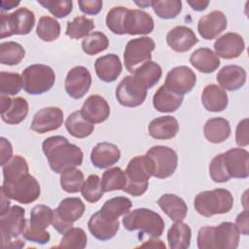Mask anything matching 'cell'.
<instances>
[{"label": "cell", "mask_w": 249, "mask_h": 249, "mask_svg": "<svg viewBox=\"0 0 249 249\" xmlns=\"http://www.w3.org/2000/svg\"><path fill=\"white\" fill-rule=\"evenodd\" d=\"M43 153L48 159L50 167L55 173L79 166L83 162V152L75 144L70 143L67 138L54 135L48 137L42 144Z\"/></svg>", "instance_id": "obj_1"}, {"label": "cell", "mask_w": 249, "mask_h": 249, "mask_svg": "<svg viewBox=\"0 0 249 249\" xmlns=\"http://www.w3.org/2000/svg\"><path fill=\"white\" fill-rule=\"evenodd\" d=\"M238 244L239 231L231 222H223L216 227H203L197 233L199 249H235Z\"/></svg>", "instance_id": "obj_2"}, {"label": "cell", "mask_w": 249, "mask_h": 249, "mask_svg": "<svg viewBox=\"0 0 249 249\" xmlns=\"http://www.w3.org/2000/svg\"><path fill=\"white\" fill-rule=\"evenodd\" d=\"M24 215L25 210L18 205L12 206L0 215L1 246L3 248H21L25 245V241L18 238L26 228Z\"/></svg>", "instance_id": "obj_3"}, {"label": "cell", "mask_w": 249, "mask_h": 249, "mask_svg": "<svg viewBox=\"0 0 249 249\" xmlns=\"http://www.w3.org/2000/svg\"><path fill=\"white\" fill-rule=\"evenodd\" d=\"M153 163L147 155L132 158L125 169L126 185L123 191L133 196H142L148 189L149 179L153 176Z\"/></svg>", "instance_id": "obj_4"}, {"label": "cell", "mask_w": 249, "mask_h": 249, "mask_svg": "<svg viewBox=\"0 0 249 249\" xmlns=\"http://www.w3.org/2000/svg\"><path fill=\"white\" fill-rule=\"evenodd\" d=\"M123 225L129 231H140L152 238L160 237L164 231V222L160 214L148 208H136L124 215Z\"/></svg>", "instance_id": "obj_5"}, {"label": "cell", "mask_w": 249, "mask_h": 249, "mask_svg": "<svg viewBox=\"0 0 249 249\" xmlns=\"http://www.w3.org/2000/svg\"><path fill=\"white\" fill-rule=\"evenodd\" d=\"M196 212L204 217L228 213L233 205V196L226 189L203 191L196 195L194 201Z\"/></svg>", "instance_id": "obj_6"}, {"label": "cell", "mask_w": 249, "mask_h": 249, "mask_svg": "<svg viewBox=\"0 0 249 249\" xmlns=\"http://www.w3.org/2000/svg\"><path fill=\"white\" fill-rule=\"evenodd\" d=\"M53 210L44 204L36 205L30 212L29 224L25 228L22 235L26 240L38 244H46L50 241L51 235L46 229L52 224Z\"/></svg>", "instance_id": "obj_7"}, {"label": "cell", "mask_w": 249, "mask_h": 249, "mask_svg": "<svg viewBox=\"0 0 249 249\" xmlns=\"http://www.w3.org/2000/svg\"><path fill=\"white\" fill-rule=\"evenodd\" d=\"M23 89L32 95L49 91L55 82V74L52 67L45 64H32L22 72Z\"/></svg>", "instance_id": "obj_8"}, {"label": "cell", "mask_w": 249, "mask_h": 249, "mask_svg": "<svg viewBox=\"0 0 249 249\" xmlns=\"http://www.w3.org/2000/svg\"><path fill=\"white\" fill-rule=\"evenodd\" d=\"M0 37H10L12 35H26L34 27L35 16L27 8H18L12 14L0 15Z\"/></svg>", "instance_id": "obj_9"}, {"label": "cell", "mask_w": 249, "mask_h": 249, "mask_svg": "<svg viewBox=\"0 0 249 249\" xmlns=\"http://www.w3.org/2000/svg\"><path fill=\"white\" fill-rule=\"evenodd\" d=\"M85 204L79 197H66L53 210L52 225L59 233H65L73 228V223L79 220L85 212Z\"/></svg>", "instance_id": "obj_10"}, {"label": "cell", "mask_w": 249, "mask_h": 249, "mask_svg": "<svg viewBox=\"0 0 249 249\" xmlns=\"http://www.w3.org/2000/svg\"><path fill=\"white\" fill-rule=\"evenodd\" d=\"M155 48L156 44L150 37H140L129 40L124 53V62L126 70L130 73H134L138 67L151 61L152 52Z\"/></svg>", "instance_id": "obj_11"}, {"label": "cell", "mask_w": 249, "mask_h": 249, "mask_svg": "<svg viewBox=\"0 0 249 249\" xmlns=\"http://www.w3.org/2000/svg\"><path fill=\"white\" fill-rule=\"evenodd\" d=\"M1 190L11 198L22 204L35 201L41 194L39 182L29 173L11 183H3Z\"/></svg>", "instance_id": "obj_12"}, {"label": "cell", "mask_w": 249, "mask_h": 249, "mask_svg": "<svg viewBox=\"0 0 249 249\" xmlns=\"http://www.w3.org/2000/svg\"><path fill=\"white\" fill-rule=\"evenodd\" d=\"M146 155L153 163V176L156 178L166 179L170 177L177 168L178 156L173 149L167 146H153L147 151Z\"/></svg>", "instance_id": "obj_13"}, {"label": "cell", "mask_w": 249, "mask_h": 249, "mask_svg": "<svg viewBox=\"0 0 249 249\" xmlns=\"http://www.w3.org/2000/svg\"><path fill=\"white\" fill-rule=\"evenodd\" d=\"M146 96L147 89L133 76H125L116 89V98L124 107H137Z\"/></svg>", "instance_id": "obj_14"}, {"label": "cell", "mask_w": 249, "mask_h": 249, "mask_svg": "<svg viewBox=\"0 0 249 249\" xmlns=\"http://www.w3.org/2000/svg\"><path fill=\"white\" fill-rule=\"evenodd\" d=\"M196 83L195 72L187 66H177L172 68L166 75L164 86L171 91L185 95L190 92Z\"/></svg>", "instance_id": "obj_15"}, {"label": "cell", "mask_w": 249, "mask_h": 249, "mask_svg": "<svg viewBox=\"0 0 249 249\" xmlns=\"http://www.w3.org/2000/svg\"><path fill=\"white\" fill-rule=\"evenodd\" d=\"M154 30V19L146 12L126 8L123 21V35L149 34Z\"/></svg>", "instance_id": "obj_16"}, {"label": "cell", "mask_w": 249, "mask_h": 249, "mask_svg": "<svg viewBox=\"0 0 249 249\" xmlns=\"http://www.w3.org/2000/svg\"><path fill=\"white\" fill-rule=\"evenodd\" d=\"M65 90L67 94L74 98H82L89 89L91 85V75L84 66H75L65 78Z\"/></svg>", "instance_id": "obj_17"}, {"label": "cell", "mask_w": 249, "mask_h": 249, "mask_svg": "<svg viewBox=\"0 0 249 249\" xmlns=\"http://www.w3.org/2000/svg\"><path fill=\"white\" fill-rule=\"evenodd\" d=\"M226 170L231 178L249 176V153L243 148H232L222 154Z\"/></svg>", "instance_id": "obj_18"}, {"label": "cell", "mask_w": 249, "mask_h": 249, "mask_svg": "<svg viewBox=\"0 0 249 249\" xmlns=\"http://www.w3.org/2000/svg\"><path fill=\"white\" fill-rule=\"evenodd\" d=\"M63 123V111L58 107H46L39 110L33 117L30 128L37 133L55 130Z\"/></svg>", "instance_id": "obj_19"}, {"label": "cell", "mask_w": 249, "mask_h": 249, "mask_svg": "<svg viewBox=\"0 0 249 249\" xmlns=\"http://www.w3.org/2000/svg\"><path fill=\"white\" fill-rule=\"evenodd\" d=\"M1 118L8 124L21 123L28 114V103L23 97L10 98L1 94Z\"/></svg>", "instance_id": "obj_20"}, {"label": "cell", "mask_w": 249, "mask_h": 249, "mask_svg": "<svg viewBox=\"0 0 249 249\" xmlns=\"http://www.w3.org/2000/svg\"><path fill=\"white\" fill-rule=\"evenodd\" d=\"M245 49V43L241 35L228 32L219 37L214 43L215 53L225 59L238 57Z\"/></svg>", "instance_id": "obj_21"}, {"label": "cell", "mask_w": 249, "mask_h": 249, "mask_svg": "<svg viewBox=\"0 0 249 249\" xmlns=\"http://www.w3.org/2000/svg\"><path fill=\"white\" fill-rule=\"evenodd\" d=\"M228 25L225 14L221 11H213L199 18L197 31L205 40H212L218 37Z\"/></svg>", "instance_id": "obj_22"}, {"label": "cell", "mask_w": 249, "mask_h": 249, "mask_svg": "<svg viewBox=\"0 0 249 249\" xmlns=\"http://www.w3.org/2000/svg\"><path fill=\"white\" fill-rule=\"evenodd\" d=\"M82 116L91 124L105 122L110 115V106L102 96L98 94L89 95L81 108Z\"/></svg>", "instance_id": "obj_23"}, {"label": "cell", "mask_w": 249, "mask_h": 249, "mask_svg": "<svg viewBox=\"0 0 249 249\" xmlns=\"http://www.w3.org/2000/svg\"><path fill=\"white\" fill-rule=\"evenodd\" d=\"M88 228L96 239L106 241L116 235L120 228V222L119 220H110L97 211L90 216Z\"/></svg>", "instance_id": "obj_24"}, {"label": "cell", "mask_w": 249, "mask_h": 249, "mask_svg": "<svg viewBox=\"0 0 249 249\" xmlns=\"http://www.w3.org/2000/svg\"><path fill=\"white\" fill-rule=\"evenodd\" d=\"M168 46L177 53H185L191 50L197 42L195 32L184 25L173 27L166 35Z\"/></svg>", "instance_id": "obj_25"}, {"label": "cell", "mask_w": 249, "mask_h": 249, "mask_svg": "<svg viewBox=\"0 0 249 249\" xmlns=\"http://www.w3.org/2000/svg\"><path fill=\"white\" fill-rule=\"evenodd\" d=\"M121 158V151L117 145L109 142L96 144L91 153L90 160L97 168H107L117 163Z\"/></svg>", "instance_id": "obj_26"}, {"label": "cell", "mask_w": 249, "mask_h": 249, "mask_svg": "<svg viewBox=\"0 0 249 249\" xmlns=\"http://www.w3.org/2000/svg\"><path fill=\"white\" fill-rule=\"evenodd\" d=\"M216 80L223 89L234 91L244 86L246 71L238 65H226L218 72Z\"/></svg>", "instance_id": "obj_27"}, {"label": "cell", "mask_w": 249, "mask_h": 249, "mask_svg": "<svg viewBox=\"0 0 249 249\" xmlns=\"http://www.w3.org/2000/svg\"><path fill=\"white\" fill-rule=\"evenodd\" d=\"M94 68L98 78L106 83L117 80L123 70L120 57L115 53H109L98 57L95 60Z\"/></svg>", "instance_id": "obj_28"}, {"label": "cell", "mask_w": 249, "mask_h": 249, "mask_svg": "<svg viewBox=\"0 0 249 249\" xmlns=\"http://www.w3.org/2000/svg\"><path fill=\"white\" fill-rule=\"evenodd\" d=\"M148 129L153 138L166 140L176 136L179 131V124L172 116H162L151 121Z\"/></svg>", "instance_id": "obj_29"}, {"label": "cell", "mask_w": 249, "mask_h": 249, "mask_svg": "<svg viewBox=\"0 0 249 249\" xmlns=\"http://www.w3.org/2000/svg\"><path fill=\"white\" fill-rule=\"evenodd\" d=\"M201 102L204 108L210 112H221L229 104L228 94L221 87L211 84L207 85L201 93Z\"/></svg>", "instance_id": "obj_30"}, {"label": "cell", "mask_w": 249, "mask_h": 249, "mask_svg": "<svg viewBox=\"0 0 249 249\" xmlns=\"http://www.w3.org/2000/svg\"><path fill=\"white\" fill-rule=\"evenodd\" d=\"M184 95L175 93L164 85L161 86L153 96V106L160 113L175 112L181 105Z\"/></svg>", "instance_id": "obj_31"}, {"label": "cell", "mask_w": 249, "mask_h": 249, "mask_svg": "<svg viewBox=\"0 0 249 249\" xmlns=\"http://www.w3.org/2000/svg\"><path fill=\"white\" fill-rule=\"evenodd\" d=\"M160 209L174 222L183 221L188 213L186 202L176 195L165 194L158 199Z\"/></svg>", "instance_id": "obj_32"}, {"label": "cell", "mask_w": 249, "mask_h": 249, "mask_svg": "<svg viewBox=\"0 0 249 249\" xmlns=\"http://www.w3.org/2000/svg\"><path fill=\"white\" fill-rule=\"evenodd\" d=\"M191 64L199 72L212 73L220 66L219 56L208 48L196 50L190 56Z\"/></svg>", "instance_id": "obj_33"}, {"label": "cell", "mask_w": 249, "mask_h": 249, "mask_svg": "<svg viewBox=\"0 0 249 249\" xmlns=\"http://www.w3.org/2000/svg\"><path fill=\"white\" fill-rule=\"evenodd\" d=\"M203 132L209 142L218 144L230 137L231 125L229 121L224 118H212L205 123Z\"/></svg>", "instance_id": "obj_34"}, {"label": "cell", "mask_w": 249, "mask_h": 249, "mask_svg": "<svg viewBox=\"0 0 249 249\" xmlns=\"http://www.w3.org/2000/svg\"><path fill=\"white\" fill-rule=\"evenodd\" d=\"M192 230L182 221L175 222L167 231L168 246L171 249H187L191 244Z\"/></svg>", "instance_id": "obj_35"}, {"label": "cell", "mask_w": 249, "mask_h": 249, "mask_svg": "<svg viewBox=\"0 0 249 249\" xmlns=\"http://www.w3.org/2000/svg\"><path fill=\"white\" fill-rule=\"evenodd\" d=\"M161 67L158 63L151 60L138 67L134 71L133 77L146 89H149L160 81V79L161 78Z\"/></svg>", "instance_id": "obj_36"}, {"label": "cell", "mask_w": 249, "mask_h": 249, "mask_svg": "<svg viewBox=\"0 0 249 249\" xmlns=\"http://www.w3.org/2000/svg\"><path fill=\"white\" fill-rule=\"evenodd\" d=\"M67 131L76 138H86L94 130V124L87 121L81 114V111L71 113L65 122Z\"/></svg>", "instance_id": "obj_37"}, {"label": "cell", "mask_w": 249, "mask_h": 249, "mask_svg": "<svg viewBox=\"0 0 249 249\" xmlns=\"http://www.w3.org/2000/svg\"><path fill=\"white\" fill-rule=\"evenodd\" d=\"M132 206V202L128 197L116 196L105 201L99 212L110 220H118L119 217L126 214Z\"/></svg>", "instance_id": "obj_38"}, {"label": "cell", "mask_w": 249, "mask_h": 249, "mask_svg": "<svg viewBox=\"0 0 249 249\" xmlns=\"http://www.w3.org/2000/svg\"><path fill=\"white\" fill-rule=\"evenodd\" d=\"M28 174V164L20 156H14L3 165V183H11Z\"/></svg>", "instance_id": "obj_39"}, {"label": "cell", "mask_w": 249, "mask_h": 249, "mask_svg": "<svg viewBox=\"0 0 249 249\" xmlns=\"http://www.w3.org/2000/svg\"><path fill=\"white\" fill-rule=\"evenodd\" d=\"M23 47L14 41L3 42L0 45V62L4 65L18 64L24 57Z\"/></svg>", "instance_id": "obj_40"}, {"label": "cell", "mask_w": 249, "mask_h": 249, "mask_svg": "<svg viewBox=\"0 0 249 249\" xmlns=\"http://www.w3.org/2000/svg\"><path fill=\"white\" fill-rule=\"evenodd\" d=\"M103 192L124 190L126 185L125 172L121 167H112L104 171L101 179Z\"/></svg>", "instance_id": "obj_41"}, {"label": "cell", "mask_w": 249, "mask_h": 249, "mask_svg": "<svg viewBox=\"0 0 249 249\" xmlns=\"http://www.w3.org/2000/svg\"><path fill=\"white\" fill-rule=\"evenodd\" d=\"M94 28L93 19L85 16H78L72 21L67 22L65 34L71 39H81L87 37Z\"/></svg>", "instance_id": "obj_42"}, {"label": "cell", "mask_w": 249, "mask_h": 249, "mask_svg": "<svg viewBox=\"0 0 249 249\" xmlns=\"http://www.w3.org/2000/svg\"><path fill=\"white\" fill-rule=\"evenodd\" d=\"M36 33L41 40L45 42H53L60 35V24L53 18L48 16L41 17L37 24Z\"/></svg>", "instance_id": "obj_43"}, {"label": "cell", "mask_w": 249, "mask_h": 249, "mask_svg": "<svg viewBox=\"0 0 249 249\" xmlns=\"http://www.w3.org/2000/svg\"><path fill=\"white\" fill-rule=\"evenodd\" d=\"M109 47L108 37L99 31L89 34L82 41V49L89 55H94L105 51Z\"/></svg>", "instance_id": "obj_44"}, {"label": "cell", "mask_w": 249, "mask_h": 249, "mask_svg": "<svg viewBox=\"0 0 249 249\" xmlns=\"http://www.w3.org/2000/svg\"><path fill=\"white\" fill-rule=\"evenodd\" d=\"M83 172L74 167L63 171L60 174V186L66 193H78L85 182Z\"/></svg>", "instance_id": "obj_45"}, {"label": "cell", "mask_w": 249, "mask_h": 249, "mask_svg": "<svg viewBox=\"0 0 249 249\" xmlns=\"http://www.w3.org/2000/svg\"><path fill=\"white\" fill-rule=\"evenodd\" d=\"M23 88L22 76L18 73L0 72V92L3 95H16Z\"/></svg>", "instance_id": "obj_46"}, {"label": "cell", "mask_w": 249, "mask_h": 249, "mask_svg": "<svg viewBox=\"0 0 249 249\" xmlns=\"http://www.w3.org/2000/svg\"><path fill=\"white\" fill-rule=\"evenodd\" d=\"M81 193L83 197L90 203L97 202L103 196L101 179L96 174L89 175L84 182Z\"/></svg>", "instance_id": "obj_47"}, {"label": "cell", "mask_w": 249, "mask_h": 249, "mask_svg": "<svg viewBox=\"0 0 249 249\" xmlns=\"http://www.w3.org/2000/svg\"><path fill=\"white\" fill-rule=\"evenodd\" d=\"M152 8L155 14L163 19L175 18L182 11V2L180 0L153 1Z\"/></svg>", "instance_id": "obj_48"}, {"label": "cell", "mask_w": 249, "mask_h": 249, "mask_svg": "<svg viewBox=\"0 0 249 249\" xmlns=\"http://www.w3.org/2000/svg\"><path fill=\"white\" fill-rule=\"evenodd\" d=\"M87 234L81 228H71L65 233L57 246L58 248H77L83 249L87 246Z\"/></svg>", "instance_id": "obj_49"}, {"label": "cell", "mask_w": 249, "mask_h": 249, "mask_svg": "<svg viewBox=\"0 0 249 249\" xmlns=\"http://www.w3.org/2000/svg\"><path fill=\"white\" fill-rule=\"evenodd\" d=\"M38 3L43 6L45 9H48L50 13L54 16V18H62L67 17L73 9V2L70 0H46V1H38Z\"/></svg>", "instance_id": "obj_50"}, {"label": "cell", "mask_w": 249, "mask_h": 249, "mask_svg": "<svg viewBox=\"0 0 249 249\" xmlns=\"http://www.w3.org/2000/svg\"><path fill=\"white\" fill-rule=\"evenodd\" d=\"M125 10L126 7L117 6L107 13L106 25L114 34L123 35V20Z\"/></svg>", "instance_id": "obj_51"}, {"label": "cell", "mask_w": 249, "mask_h": 249, "mask_svg": "<svg viewBox=\"0 0 249 249\" xmlns=\"http://www.w3.org/2000/svg\"><path fill=\"white\" fill-rule=\"evenodd\" d=\"M209 175L216 183H225L231 179L226 170L222 154H219L212 159L209 164Z\"/></svg>", "instance_id": "obj_52"}, {"label": "cell", "mask_w": 249, "mask_h": 249, "mask_svg": "<svg viewBox=\"0 0 249 249\" xmlns=\"http://www.w3.org/2000/svg\"><path fill=\"white\" fill-rule=\"evenodd\" d=\"M235 141L236 144L240 147H246L249 144L248 137V119L241 120L237 126L235 132Z\"/></svg>", "instance_id": "obj_53"}, {"label": "cell", "mask_w": 249, "mask_h": 249, "mask_svg": "<svg viewBox=\"0 0 249 249\" xmlns=\"http://www.w3.org/2000/svg\"><path fill=\"white\" fill-rule=\"evenodd\" d=\"M78 4L80 7V10L86 15L95 16L102 9V1H100V0L78 1Z\"/></svg>", "instance_id": "obj_54"}, {"label": "cell", "mask_w": 249, "mask_h": 249, "mask_svg": "<svg viewBox=\"0 0 249 249\" xmlns=\"http://www.w3.org/2000/svg\"><path fill=\"white\" fill-rule=\"evenodd\" d=\"M0 147H1L0 148V155H1L0 164L3 166L12 159L13 148L10 141L4 137L0 138Z\"/></svg>", "instance_id": "obj_55"}, {"label": "cell", "mask_w": 249, "mask_h": 249, "mask_svg": "<svg viewBox=\"0 0 249 249\" xmlns=\"http://www.w3.org/2000/svg\"><path fill=\"white\" fill-rule=\"evenodd\" d=\"M235 226L239 233L243 235H247L249 233V213L247 209L237 215L235 219Z\"/></svg>", "instance_id": "obj_56"}, {"label": "cell", "mask_w": 249, "mask_h": 249, "mask_svg": "<svg viewBox=\"0 0 249 249\" xmlns=\"http://www.w3.org/2000/svg\"><path fill=\"white\" fill-rule=\"evenodd\" d=\"M188 4L191 6V8L195 11L200 12L204 11L207 6L209 5L208 0H194V1H188Z\"/></svg>", "instance_id": "obj_57"}, {"label": "cell", "mask_w": 249, "mask_h": 249, "mask_svg": "<svg viewBox=\"0 0 249 249\" xmlns=\"http://www.w3.org/2000/svg\"><path fill=\"white\" fill-rule=\"evenodd\" d=\"M10 197L1 190V212L0 215L4 214L10 209Z\"/></svg>", "instance_id": "obj_58"}, {"label": "cell", "mask_w": 249, "mask_h": 249, "mask_svg": "<svg viewBox=\"0 0 249 249\" xmlns=\"http://www.w3.org/2000/svg\"><path fill=\"white\" fill-rule=\"evenodd\" d=\"M19 1H14V0H2L1 1V11H8L11 10L17 6L19 5Z\"/></svg>", "instance_id": "obj_59"}, {"label": "cell", "mask_w": 249, "mask_h": 249, "mask_svg": "<svg viewBox=\"0 0 249 249\" xmlns=\"http://www.w3.org/2000/svg\"><path fill=\"white\" fill-rule=\"evenodd\" d=\"M134 3H135L137 6L141 7V8H146V7H148V6H152L153 1H140V2L135 1Z\"/></svg>", "instance_id": "obj_60"}]
</instances>
